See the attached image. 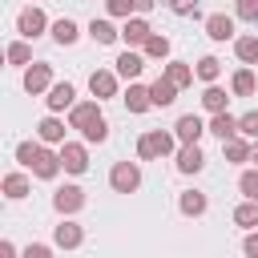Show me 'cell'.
Wrapping results in <instances>:
<instances>
[{
  "label": "cell",
  "mask_w": 258,
  "mask_h": 258,
  "mask_svg": "<svg viewBox=\"0 0 258 258\" xmlns=\"http://www.w3.org/2000/svg\"><path fill=\"white\" fill-rule=\"evenodd\" d=\"M56 153H60V169H64V173L81 177V173L89 169V145H85V141H64Z\"/></svg>",
  "instance_id": "obj_5"
},
{
  "label": "cell",
  "mask_w": 258,
  "mask_h": 258,
  "mask_svg": "<svg viewBox=\"0 0 258 258\" xmlns=\"http://www.w3.org/2000/svg\"><path fill=\"white\" fill-rule=\"evenodd\" d=\"M109 185H113V194H137L141 189V165L137 161H117L109 169Z\"/></svg>",
  "instance_id": "obj_4"
},
{
  "label": "cell",
  "mask_w": 258,
  "mask_h": 258,
  "mask_svg": "<svg viewBox=\"0 0 258 258\" xmlns=\"http://www.w3.org/2000/svg\"><path fill=\"white\" fill-rule=\"evenodd\" d=\"M206 36L218 40V44H222V40H238V36H234V16H226V12H210V16H206Z\"/></svg>",
  "instance_id": "obj_11"
},
{
  "label": "cell",
  "mask_w": 258,
  "mask_h": 258,
  "mask_svg": "<svg viewBox=\"0 0 258 258\" xmlns=\"http://www.w3.org/2000/svg\"><path fill=\"white\" fill-rule=\"evenodd\" d=\"M238 137L258 141V109H250V113H242V117H238Z\"/></svg>",
  "instance_id": "obj_34"
},
{
  "label": "cell",
  "mask_w": 258,
  "mask_h": 258,
  "mask_svg": "<svg viewBox=\"0 0 258 258\" xmlns=\"http://www.w3.org/2000/svg\"><path fill=\"white\" fill-rule=\"evenodd\" d=\"M113 64H117V77H125V81L133 85V81L141 77V69H145V52H133V48H125V52H121Z\"/></svg>",
  "instance_id": "obj_15"
},
{
  "label": "cell",
  "mask_w": 258,
  "mask_h": 258,
  "mask_svg": "<svg viewBox=\"0 0 258 258\" xmlns=\"http://www.w3.org/2000/svg\"><path fill=\"white\" fill-rule=\"evenodd\" d=\"M125 109L129 113H145V109H153V97H149V85H129L125 89Z\"/></svg>",
  "instance_id": "obj_19"
},
{
  "label": "cell",
  "mask_w": 258,
  "mask_h": 258,
  "mask_svg": "<svg viewBox=\"0 0 258 258\" xmlns=\"http://www.w3.org/2000/svg\"><path fill=\"white\" fill-rule=\"evenodd\" d=\"M69 129H77L85 137V145H101L109 137V121L101 113V101H77L69 109Z\"/></svg>",
  "instance_id": "obj_1"
},
{
  "label": "cell",
  "mask_w": 258,
  "mask_h": 258,
  "mask_svg": "<svg viewBox=\"0 0 258 258\" xmlns=\"http://www.w3.org/2000/svg\"><path fill=\"white\" fill-rule=\"evenodd\" d=\"M28 189H32L28 173H4V198H8V202H20V198H28Z\"/></svg>",
  "instance_id": "obj_24"
},
{
  "label": "cell",
  "mask_w": 258,
  "mask_h": 258,
  "mask_svg": "<svg viewBox=\"0 0 258 258\" xmlns=\"http://www.w3.org/2000/svg\"><path fill=\"white\" fill-rule=\"evenodd\" d=\"M105 8H109V16H121V20H133L137 12H133V0H105Z\"/></svg>",
  "instance_id": "obj_37"
},
{
  "label": "cell",
  "mask_w": 258,
  "mask_h": 258,
  "mask_svg": "<svg viewBox=\"0 0 258 258\" xmlns=\"http://www.w3.org/2000/svg\"><path fill=\"white\" fill-rule=\"evenodd\" d=\"M250 161H254V165H258V141H254V153H250Z\"/></svg>",
  "instance_id": "obj_43"
},
{
  "label": "cell",
  "mask_w": 258,
  "mask_h": 258,
  "mask_svg": "<svg viewBox=\"0 0 258 258\" xmlns=\"http://www.w3.org/2000/svg\"><path fill=\"white\" fill-rule=\"evenodd\" d=\"M234 52L242 64H258V36H238L234 40Z\"/></svg>",
  "instance_id": "obj_33"
},
{
  "label": "cell",
  "mask_w": 258,
  "mask_h": 258,
  "mask_svg": "<svg viewBox=\"0 0 258 258\" xmlns=\"http://www.w3.org/2000/svg\"><path fill=\"white\" fill-rule=\"evenodd\" d=\"M89 93H93L97 101L117 97V73H113V69H97V73L89 77Z\"/></svg>",
  "instance_id": "obj_12"
},
{
  "label": "cell",
  "mask_w": 258,
  "mask_h": 258,
  "mask_svg": "<svg viewBox=\"0 0 258 258\" xmlns=\"http://www.w3.org/2000/svg\"><path fill=\"white\" fill-rule=\"evenodd\" d=\"M165 4H169L173 16H198V4L202 0H165Z\"/></svg>",
  "instance_id": "obj_38"
},
{
  "label": "cell",
  "mask_w": 258,
  "mask_h": 258,
  "mask_svg": "<svg viewBox=\"0 0 258 258\" xmlns=\"http://www.w3.org/2000/svg\"><path fill=\"white\" fill-rule=\"evenodd\" d=\"M202 133H210V125H206L198 113H181V117H177V125H173V137H177L181 145H198V141H202Z\"/></svg>",
  "instance_id": "obj_6"
},
{
  "label": "cell",
  "mask_w": 258,
  "mask_h": 258,
  "mask_svg": "<svg viewBox=\"0 0 258 258\" xmlns=\"http://www.w3.org/2000/svg\"><path fill=\"white\" fill-rule=\"evenodd\" d=\"M194 73H198V81H206V85H214V81L222 77V60H218V56H202V60L194 64Z\"/></svg>",
  "instance_id": "obj_32"
},
{
  "label": "cell",
  "mask_w": 258,
  "mask_h": 258,
  "mask_svg": "<svg viewBox=\"0 0 258 258\" xmlns=\"http://www.w3.org/2000/svg\"><path fill=\"white\" fill-rule=\"evenodd\" d=\"M173 161H177V173H185V177H189V173H202L206 153H202V145H181Z\"/></svg>",
  "instance_id": "obj_16"
},
{
  "label": "cell",
  "mask_w": 258,
  "mask_h": 258,
  "mask_svg": "<svg viewBox=\"0 0 258 258\" xmlns=\"http://www.w3.org/2000/svg\"><path fill=\"white\" fill-rule=\"evenodd\" d=\"M81 242H85V230H81L73 218H64V222L52 230V246H60V250H77Z\"/></svg>",
  "instance_id": "obj_13"
},
{
  "label": "cell",
  "mask_w": 258,
  "mask_h": 258,
  "mask_svg": "<svg viewBox=\"0 0 258 258\" xmlns=\"http://www.w3.org/2000/svg\"><path fill=\"white\" fill-rule=\"evenodd\" d=\"M149 36H153V28H149V20H145V16H133V20H125V24H121V40H125L129 48L145 44Z\"/></svg>",
  "instance_id": "obj_14"
},
{
  "label": "cell",
  "mask_w": 258,
  "mask_h": 258,
  "mask_svg": "<svg viewBox=\"0 0 258 258\" xmlns=\"http://www.w3.org/2000/svg\"><path fill=\"white\" fill-rule=\"evenodd\" d=\"M44 28H52V24H48V16H44L40 8H24V12L16 16V32H20L24 40H36Z\"/></svg>",
  "instance_id": "obj_8"
},
{
  "label": "cell",
  "mask_w": 258,
  "mask_h": 258,
  "mask_svg": "<svg viewBox=\"0 0 258 258\" xmlns=\"http://www.w3.org/2000/svg\"><path fill=\"white\" fill-rule=\"evenodd\" d=\"M254 89H258V81H254L250 69H238V73L230 77V93H234V97H254Z\"/></svg>",
  "instance_id": "obj_26"
},
{
  "label": "cell",
  "mask_w": 258,
  "mask_h": 258,
  "mask_svg": "<svg viewBox=\"0 0 258 258\" xmlns=\"http://www.w3.org/2000/svg\"><path fill=\"white\" fill-rule=\"evenodd\" d=\"M89 36H93L97 44H113V40L121 36V28H117L113 20H105V16H101V20H93V24H89Z\"/></svg>",
  "instance_id": "obj_25"
},
{
  "label": "cell",
  "mask_w": 258,
  "mask_h": 258,
  "mask_svg": "<svg viewBox=\"0 0 258 258\" xmlns=\"http://www.w3.org/2000/svg\"><path fill=\"white\" fill-rule=\"evenodd\" d=\"M234 222L250 234V230H258V202H242V206H234Z\"/></svg>",
  "instance_id": "obj_30"
},
{
  "label": "cell",
  "mask_w": 258,
  "mask_h": 258,
  "mask_svg": "<svg viewBox=\"0 0 258 258\" xmlns=\"http://www.w3.org/2000/svg\"><path fill=\"white\" fill-rule=\"evenodd\" d=\"M0 258H16V246H12V242H8V238H4V242H0Z\"/></svg>",
  "instance_id": "obj_42"
},
{
  "label": "cell",
  "mask_w": 258,
  "mask_h": 258,
  "mask_svg": "<svg viewBox=\"0 0 258 258\" xmlns=\"http://www.w3.org/2000/svg\"><path fill=\"white\" fill-rule=\"evenodd\" d=\"M210 133L222 137V141H234V137H238V117H230V113H214V117H210Z\"/></svg>",
  "instance_id": "obj_23"
},
{
  "label": "cell",
  "mask_w": 258,
  "mask_h": 258,
  "mask_svg": "<svg viewBox=\"0 0 258 258\" xmlns=\"http://www.w3.org/2000/svg\"><path fill=\"white\" fill-rule=\"evenodd\" d=\"M141 52H145V60H165V56H169V36L153 32V36L141 44Z\"/></svg>",
  "instance_id": "obj_29"
},
{
  "label": "cell",
  "mask_w": 258,
  "mask_h": 258,
  "mask_svg": "<svg viewBox=\"0 0 258 258\" xmlns=\"http://www.w3.org/2000/svg\"><path fill=\"white\" fill-rule=\"evenodd\" d=\"M44 105H48V113H64V109H73V105H77V89H73L69 81H56V85L48 89Z\"/></svg>",
  "instance_id": "obj_10"
},
{
  "label": "cell",
  "mask_w": 258,
  "mask_h": 258,
  "mask_svg": "<svg viewBox=\"0 0 258 258\" xmlns=\"http://www.w3.org/2000/svg\"><path fill=\"white\" fill-rule=\"evenodd\" d=\"M161 77H165V81H173L177 89H185V85H194V77H198V73H194V64H185V60H169Z\"/></svg>",
  "instance_id": "obj_22"
},
{
  "label": "cell",
  "mask_w": 258,
  "mask_h": 258,
  "mask_svg": "<svg viewBox=\"0 0 258 258\" xmlns=\"http://www.w3.org/2000/svg\"><path fill=\"white\" fill-rule=\"evenodd\" d=\"M173 149H177V137H173V133H165V129H145V133L137 137V157H141V161L169 157Z\"/></svg>",
  "instance_id": "obj_3"
},
{
  "label": "cell",
  "mask_w": 258,
  "mask_h": 258,
  "mask_svg": "<svg viewBox=\"0 0 258 258\" xmlns=\"http://www.w3.org/2000/svg\"><path fill=\"white\" fill-rule=\"evenodd\" d=\"M36 137H40V145H64V121H60L56 113H48V117L36 125Z\"/></svg>",
  "instance_id": "obj_17"
},
{
  "label": "cell",
  "mask_w": 258,
  "mask_h": 258,
  "mask_svg": "<svg viewBox=\"0 0 258 258\" xmlns=\"http://www.w3.org/2000/svg\"><path fill=\"white\" fill-rule=\"evenodd\" d=\"M52 210L64 214V218H73L77 210H85V189H81V185H60V189L52 194Z\"/></svg>",
  "instance_id": "obj_7"
},
{
  "label": "cell",
  "mask_w": 258,
  "mask_h": 258,
  "mask_svg": "<svg viewBox=\"0 0 258 258\" xmlns=\"http://www.w3.org/2000/svg\"><path fill=\"white\" fill-rule=\"evenodd\" d=\"M234 16H238V20L258 24V0H234Z\"/></svg>",
  "instance_id": "obj_36"
},
{
  "label": "cell",
  "mask_w": 258,
  "mask_h": 258,
  "mask_svg": "<svg viewBox=\"0 0 258 258\" xmlns=\"http://www.w3.org/2000/svg\"><path fill=\"white\" fill-rule=\"evenodd\" d=\"M153 4H157V0H133V12L145 16V12H153Z\"/></svg>",
  "instance_id": "obj_41"
},
{
  "label": "cell",
  "mask_w": 258,
  "mask_h": 258,
  "mask_svg": "<svg viewBox=\"0 0 258 258\" xmlns=\"http://www.w3.org/2000/svg\"><path fill=\"white\" fill-rule=\"evenodd\" d=\"M238 189H242L246 202H258V169H246V173L238 177Z\"/></svg>",
  "instance_id": "obj_35"
},
{
  "label": "cell",
  "mask_w": 258,
  "mask_h": 258,
  "mask_svg": "<svg viewBox=\"0 0 258 258\" xmlns=\"http://www.w3.org/2000/svg\"><path fill=\"white\" fill-rule=\"evenodd\" d=\"M242 254H246V258H258V230H250V234L242 238Z\"/></svg>",
  "instance_id": "obj_40"
},
{
  "label": "cell",
  "mask_w": 258,
  "mask_h": 258,
  "mask_svg": "<svg viewBox=\"0 0 258 258\" xmlns=\"http://www.w3.org/2000/svg\"><path fill=\"white\" fill-rule=\"evenodd\" d=\"M52 89V64H44V60H36V64H28L24 69V93H48Z\"/></svg>",
  "instance_id": "obj_9"
},
{
  "label": "cell",
  "mask_w": 258,
  "mask_h": 258,
  "mask_svg": "<svg viewBox=\"0 0 258 258\" xmlns=\"http://www.w3.org/2000/svg\"><path fill=\"white\" fill-rule=\"evenodd\" d=\"M4 56H8V64H24V69H28V64H36V60H32V44H28V40H12Z\"/></svg>",
  "instance_id": "obj_31"
},
{
  "label": "cell",
  "mask_w": 258,
  "mask_h": 258,
  "mask_svg": "<svg viewBox=\"0 0 258 258\" xmlns=\"http://www.w3.org/2000/svg\"><path fill=\"white\" fill-rule=\"evenodd\" d=\"M16 161H20L24 169H32V177H40V181H52V177L60 173V153H52V149L40 145V141H20V145H16Z\"/></svg>",
  "instance_id": "obj_2"
},
{
  "label": "cell",
  "mask_w": 258,
  "mask_h": 258,
  "mask_svg": "<svg viewBox=\"0 0 258 258\" xmlns=\"http://www.w3.org/2000/svg\"><path fill=\"white\" fill-rule=\"evenodd\" d=\"M226 89H218V85H206V93H202V109L214 117V113H226Z\"/></svg>",
  "instance_id": "obj_27"
},
{
  "label": "cell",
  "mask_w": 258,
  "mask_h": 258,
  "mask_svg": "<svg viewBox=\"0 0 258 258\" xmlns=\"http://www.w3.org/2000/svg\"><path fill=\"white\" fill-rule=\"evenodd\" d=\"M222 153H226V161H250V153H254V141H246V137L222 141Z\"/></svg>",
  "instance_id": "obj_28"
},
{
  "label": "cell",
  "mask_w": 258,
  "mask_h": 258,
  "mask_svg": "<svg viewBox=\"0 0 258 258\" xmlns=\"http://www.w3.org/2000/svg\"><path fill=\"white\" fill-rule=\"evenodd\" d=\"M149 97H153V109H165V105H173V101H177V85H173V81H165V77H157V81L149 85Z\"/></svg>",
  "instance_id": "obj_20"
},
{
  "label": "cell",
  "mask_w": 258,
  "mask_h": 258,
  "mask_svg": "<svg viewBox=\"0 0 258 258\" xmlns=\"http://www.w3.org/2000/svg\"><path fill=\"white\" fill-rule=\"evenodd\" d=\"M77 36H81V28H77V20H69V16H60V20H52V40H56L60 48H69V44H77Z\"/></svg>",
  "instance_id": "obj_21"
},
{
  "label": "cell",
  "mask_w": 258,
  "mask_h": 258,
  "mask_svg": "<svg viewBox=\"0 0 258 258\" xmlns=\"http://www.w3.org/2000/svg\"><path fill=\"white\" fill-rule=\"evenodd\" d=\"M177 210H181L185 218H202V214L210 210V198H206L202 189H185V194L177 198Z\"/></svg>",
  "instance_id": "obj_18"
},
{
  "label": "cell",
  "mask_w": 258,
  "mask_h": 258,
  "mask_svg": "<svg viewBox=\"0 0 258 258\" xmlns=\"http://www.w3.org/2000/svg\"><path fill=\"white\" fill-rule=\"evenodd\" d=\"M20 258H52V246H44V242H32V246H24V254Z\"/></svg>",
  "instance_id": "obj_39"
}]
</instances>
